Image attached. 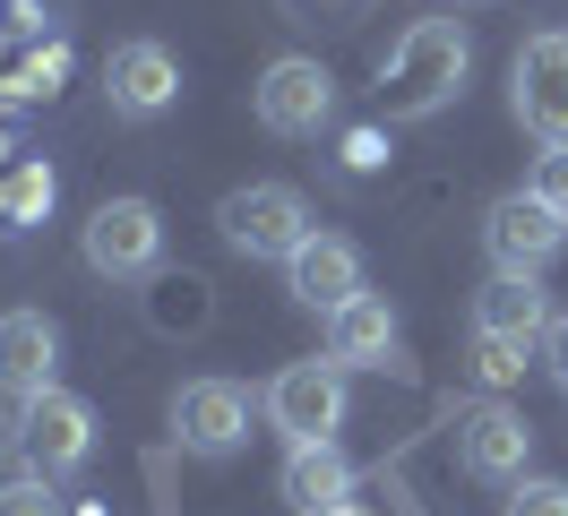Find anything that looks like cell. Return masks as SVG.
<instances>
[{"mask_svg": "<svg viewBox=\"0 0 568 516\" xmlns=\"http://www.w3.org/2000/svg\"><path fill=\"white\" fill-rule=\"evenodd\" d=\"M465 69H474V34L457 18H414L396 34V52L379 61V103L388 121H430L465 95Z\"/></svg>", "mask_w": 568, "mask_h": 516, "instance_id": "obj_1", "label": "cell"}, {"mask_svg": "<svg viewBox=\"0 0 568 516\" xmlns=\"http://www.w3.org/2000/svg\"><path fill=\"white\" fill-rule=\"evenodd\" d=\"M215 233L233 241L242 259H276L284 267L320 224H311V199H302L293 181H250V190H224V199H215Z\"/></svg>", "mask_w": 568, "mask_h": 516, "instance_id": "obj_2", "label": "cell"}, {"mask_svg": "<svg viewBox=\"0 0 568 516\" xmlns=\"http://www.w3.org/2000/svg\"><path fill=\"white\" fill-rule=\"evenodd\" d=\"M78 250H87V267H95V275L139 284V275L164 267V206H155V199H104L87 224H78Z\"/></svg>", "mask_w": 568, "mask_h": 516, "instance_id": "obj_3", "label": "cell"}, {"mask_svg": "<svg viewBox=\"0 0 568 516\" xmlns=\"http://www.w3.org/2000/svg\"><path fill=\"white\" fill-rule=\"evenodd\" d=\"M250 112H258L267 138H320L336 121V78L311 52H276L258 69V87H250Z\"/></svg>", "mask_w": 568, "mask_h": 516, "instance_id": "obj_4", "label": "cell"}, {"mask_svg": "<svg viewBox=\"0 0 568 516\" xmlns=\"http://www.w3.org/2000/svg\"><path fill=\"white\" fill-rule=\"evenodd\" d=\"M508 112L542 146L568 138V27H542V34L517 43V61H508Z\"/></svg>", "mask_w": 568, "mask_h": 516, "instance_id": "obj_5", "label": "cell"}, {"mask_svg": "<svg viewBox=\"0 0 568 516\" xmlns=\"http://www.w3.org/2000/svg\"><path fill=\"white\" fill-rule=\"evenodd\" d=\"M483 250H491L499 275H542L568 250V215L542 206L534 190H508V199H491V215H483Z\"/></svg>", "mask_w": 568, "mask_h": 516, "instance_id": "obj_6", "label": "cell"}, {"mask_svg": "<svg viewBox=\"0 0 568 516\" xmlns=\"http://www.w3.org/2000/svg\"><path fill=\"white\" fill-rule=\"evenodd\" d=\"M267 422H276L293 447H320L345 431V371L336 362H284L267 378Z\"/></svg>", "mask_w": 568, "mask_h": 516, "instance_id": "obj_7", "label": "cell"}, {"mask_svg": "<svg viewBox=\"0 0 568 516\" xmlns=\"http://www.w3.org/2000/svg\"><path fill=\"white\" fill-rule=\"evenodd\" d=\"M18 447H27V474H43V482L78 474V465L95 456V405L70 396V387H52V396H36V405H18Z\"/></svg>", "mask_w": 568, "mask_h": 516, "instance_id": "obj_8", "label": "cell"}, {"mask_svg": "<svg viewBox=\"0 0 568 516\" xmlns=\"http://www.w3.org/2000/svg\"><path fill=\"white\" fill-rule=\"evenodd\" d=\"M173 439L190 456H242L250 447V396L233 378H181L173 387Z\"/></svg>", "mask_w": 568, "mask_h": 516, "instance_id": "obj_9", "label": "cell"}, {"mask_svg": "<svg viewBox=\"0 0 568 516\" xmlns=\"http://www.w3.org/2000/svg\"><path fill=\"white\" fill-rule=\"evenodd\" d=\"M104 103L121 112V121H155V112H173V103H181V61L155 43V34L112 43V61H104Z\"/></svg>", "mask_w": 568, "mask_h": 516, "instance_id": "obj_10", "label": "cell"}, {"mask_svg": "<svg viewBox=\"0 0 568 516\" xmlns=\"http://www.w3.org/2000/svg\"><path fill=\"white\" fill-rule=\"evenodd\" d=\"M526 456H534V431H526V413H517V405L483 396V405L457 413V465L474 482H517V474H526Z\"/></svg>", "mask_w": 568, "mask_h": 516, "instance_id": "obj_11", "label": "cell"}, {"mask_svg": "<svg viewBox=\"0 0 568 516\" xmlns=\"http://www.w3.org/2000/svg\"><path fill=\"white\" fill-rule=\"evenodd\" d=\"M284 293L302 310H320V318H336L345 302H362V250L336 233H311L293 259H284Z\"/></svg>", "mask_w": 568, "mask_h": 516, "instance_id": "obj_12", "label": "cell"}, {"mask_svg": "<svg viewBox=\"0 0 568 516\" xmlns=\"http://www.w3.org/2000/svg\"><path fill=\"white\" fill-rule=\"evenodd\" d=\"M52 371H61V327L43 310H0V396L36 405L52 396Z\"/></svg>", "mask_w": 568, "mask_h": 516, "instance_id": "obj_13", "label": "cell"}, {"mask_svg": "<svg viewBox=\"0 0 568 516\" xmlns=\"http://www.w3.org/2000/svg\"><path fill=\"white\" fill-rule=\"evenodd\" d=\"M327 362L336 371H405V336H396L388 293H362L327 318Z\"/></svg>", "mask_w": 568, "mask_h": 516, "instance_id": "obj_14", "label": "cell"}, {"mask_svg": "<svg viewBox=\"0 0 568 516\" xmlns=\"http://www.w3.org/2000/svg\"><path fill=\"white\" fill-rule=\"evenodd\" d=\"M284 508L293 516H336V508H354V465H345V447L320 439V447H284Z\"/></svg>", "mask_w": 568, "mask_h": 516, "instance_id": "obj_15", "label": "cell"}, {"mask_svg": "<svg viewBox=\"0 0 568 516\" xmlns=\"http://www.w3.org/2000/svg\"><path fill=\"white\" fill-rule=\"evenodd\" d=\"M542 327H551V302H542V275H491L474 293V336H508L542 353Z\"/></svg>", "mask_w": 568, "mask_h": 516, "instance_id": "obj_16", "label": "cell"}, {"mask_svg": "<svg viewBox=\"0 0 568 516\" xmlns=\"http://www.w3.org/2000/svg\"><path fill=\"white\" fill-rule=\"evenodd\" d=\"M146 310H155V327H164V336H181V327L199 336V327L215 318V284H207V275H164Z\"/></svg>", "mask_w": 568, "mask_h": 516, "instance_id": "obj_17", "label": "cell"}, {"mask_svg": "<svg viewBox=\"0 0 568 516\" xmlns=\"http://www.w3.org/2000/svg\"><path fill=\"white\" fill-rule=\"evenodd\" d=\"M526 353H534V344L474 336V378H483V387H517V378H526Z\"/></svg>", "mask_w": 568, "mask_h": 516, "instance_id": "obj_18", "label": "cell"}, {"mask_svg": "<svg viewBox=\"0 0 568 516\" xmlns=\"http://www.w3.org/2000/svg\"><path fill=\"white\" fill-rule=\"evenodd\" d=\"M36 215H52V172L18 164V181H9V224H36Z\"/></svg>", "mask_w": 568, "mask_h": 516, "instance_id": "obj_19", "label": "cell"}, {"mask_svg": "<svg viewBox=\"0 0 568 516\" xmlns=\"http://www.w3.org/2000/svg\"><path fill=\"white\" fill-rule=\"evenodd\" d=\"M526 190H534L542 206H560V215H568V138H560V146H542V155H534Z\"/></svg>", "mask_w": 568, "mask_h": 516, "instance_id": "obj_20", "label": "cell"}, {"mask_svg": "<svg viewBox=\"0 0 568 516\" xmlns=\"http://www.w3.org/2000/svg\"><path fill=\"white\" fill-rule=\"evenodd\" d=\"M0 516H61V499H52L43 474H18V482H0Z\"/></svg>", "mask_w": 568, "mask_h": 516, "instance_id": "obj_21", "label": "cell"}, {"mask_svg": "<svg viewBox=\"0 0 568 516\" xmlns=\"http://www.w3.org/2000/svg\"><path fill=\"white\" fill-rule=\"evenodd\" d=\"M499 516H568V482H517Z\"/></svg>", "mask_w": 568, "mask_h": 516, "instance_id": "obj_22", "label": "cell"}, {"mask_svg": "<svg viewBox=\"0 0 568 516\" xmlns=\"http://www.w3.org/2000/svg\"><path fill=\"white\" fill-rule=\"evenodd\" d=\"M542 371L568 387V310H551V327H542Z\"/></svg>", "mask_w": 568, "mask_h": 516, "instance_id": "obj_23", "label": "cell"}, {"mask_svg": "<svg viewBox=\"0 0 568 516\" xmlns=\"http://www.w3.org/2000/svg\"><path fill=\"white\" fill-rule=\"evenodd\" d=\"M371 164H379V138L354 130V138H345V172H371Z\"/></svg>", "mask_w": 568, "mask_h": 516, "instance_id": "obj_24", "label": "cell"}, {"mask_svg": "<svg viewBox=\"0 0 568 516\" xmlns=\"http://www.w3.org/2000/svg\"><path fill=\"white\" fill-rule=\"evenodd\" d=\"M9 447H18V413L0 405V456H9Z\"/></svg>", "mask_w": 568, "mask_h": 516, "instance_id": "obj_25", "label": "cell"}, {"mask_svg": "<svg viewBox=\"0 0 568 516\" xmlns=\"http://www.w3.org/2000/svg\"><path fill=\"white\" fill-rule=\"evenodd\" d=\"M336 516H362V508H336Z\"/></svg>", "mask_w": 568, "mask_h": 516, "instance_id": "obj_26", "label": "cell"}]
</instances>
